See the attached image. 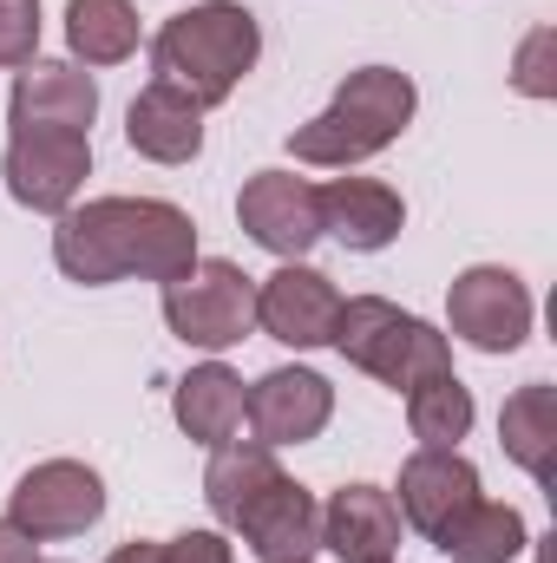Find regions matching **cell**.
Returning <instances> with one entry per match:
<instances>
[{
	"instance_id": "14",
	"label": "cell",
	"mask_w": 557,
	"mask_h": 563,
	"mask_svg": "<svg viewBox=\"0 0 557 563\" xmlns=\"http://www.w3.org/2000/svg\"><path fill=\"white\" fill-rule=\"evenodd\" d=\"M230 531L243 538V551L256 563H302V558L321 551V505H315L308 485H295V478L282 472L276 485H263V492L243 505V518H237Z\"/></svg>"
},
{
	"instance_id": "28",
	"label": "cell",
	"mask_w": 557,
	"mask_h": 563,
	"mask_svg": "<svg viewBox=\"0 0 557 563\" xmlns=\"http://www.w3.org/2000/svg\"><path fill=\"white\" fill-rule=\"evenodd\" d=\"M106 563H164V544H144L139 538V544H119Z\"/></svg>"
},
{
	"instance_id": "9",
	"label": "cell",
	"mask_w": 557,
	"mask_h": 563,
	"mask_svg": "<svg viewBox=\"0 0 557 563\" xmlns=\"http://www.w3.org/2000/svg\"><path fill=\"white\" fill-rule=\"evenodd\" d=\"M237 223L250 230L256 250H270L282 263H302L321 243V197L295 170H256L237 190Z\"/></svg>"
},
{
	"instance_id": "5",
	"label": "cell",
	"mask_w": 557,
	"mask_h": 563,
	"mask_svg": "<svg viewBox=\"0 0 557 563\" xmlns=\"http://www.w3.org/2000/svg\"><path fill=\"white\" fill-rule=\"evenodd\" d=\"M164 328L197 354H230L256 328V276L230 256H197L177 282H164Z\"/></svg>"
},
{
	"instance_id": "8",
	"label": "cell",
	"mask_w": 557,
	"mask_h": 563,
	"mask_svg": "<svg viewBox=\"0 0 557 563\" xmlns=\"http://www.w3.org/2000/svg\"><path fill=\"white\" fill-rule=\"evenodd\" d=\"M7 518L33 544L79 538V531H92L106 518V478L86 459H40L33 472H20V485L7 498Z\"/></svg>"
},
{
	"instance_id": "18",
	"label": "cell",
	"mask_w": 557,
	"mask_h": 563,
	"mask_svg": "<svg viewBox=\"0 0 557 563\" xmlns=\"http://www.w3.org/2000/svg\"><path fill=\"white\" fill-rule=\"evenodd\" d=\"M243 374L237 367H223V361H204V367H190L184 380H177V394H171V420L184 439H197L204 452H217V445H230V439H243Z\"/></svg>"
},
{
	"instance_id": "1",
	"label": "cell",
	"mask_w": 557,
	"mask_h": 563,
	"mask_svg": "<svg viewBox=\"0 0 557 563\" xmlns=\"http://www.w3.org/2000/svg\"><path fill=\"white\" fill-rule=\"evenodd\" d=\"M53 263L79 288H112L132 276L164 288L197 263V223L164 197H92L53 217Z\"/></svg>"
},
{
	"instance_id": "12",
	"label": "cell",
	"mask_w": 557,
	"mask_h": 563,
	"mask_svg": "<svg viewBox=\"0 0 557 563\" xmlns=\"http://www.w3.org/2000/svg\"><path fill=\"white\" fill-rule=\"evenodd\" d=\"M7 119H13V132H92L99 86L73 59H26L7 92Z\"/></svg>"
},
{
	"instance_id": "23",
	"label": "cell",
	"mask_w": 557,
	"mask_h": 563,
	"mask_svg": "<svg viewBox=\"0 0 557 563\" xmlns=\"http://www.w3.org/2000/svg\"><path fill=\"white\" fill-rule=\"evenodd\" d=\"M472 420H479V400L459 374H439V380L407 394V426H414L419 445H459L472 432Z\"/></svg>"
},
{
	"instance_id": "20",
	"label": "cell",
	"mask_w": 557,
	"mask_h": 563,
	"mask_svg": "<svg viewBox=\"0 0 557 563\" xmlns=\"http://www.w3.org/2000/svg\"><path fill=\"white\" fill-rule=\"evenodd\" d=\"M525 544H532L525 511L518 505H499V498H472L433 538V551H446L452 563H512V558H525Z\"/></svg>"
},
{
	"instance_id": "16",
	"label": "cell",
	"mask_w": 557,
	"mask_h": 563,
	"mask_svg": "<svg viewBox=\"0 0 557 563\" xmlns=\"http://www.w3.org/2000/svg\"><path fill=\"white\" fill-rule=\"evenodd\" d=\"M321 551L341 563H394L401 558V505L381 485H341L321 505Z\"/></svg>"
},
{
	"instance_id": "10",
	"label": "cell",
	"mask_w": 557,
	"mask_h": 563,
	"mask_svg": "<svg viewBox=\"0 0 557 563\" xmlns=\"http://www.w3.org/2000/svg\"><path fill=\"white\" fill-rule=\"evenodd\" d=\"M335 420V387H328V374H315V367H270L250 394H243V426L256 432V445H308V439H321Z\"/></svg>"
},
{
	"instance_id": "27",
	"label": "cell",
	"mask_w": 557,
	"mask_h": 563,
	"mask_svg": "<svg viewBox=\"0 0 557 563\" xmlns=\"http://www.w3.org/2000/svg\"><path fill=\"white\" fill-rule=\"evenodd\" d=\"M0 563H40V544H33L13 518H0Z\"/></svg>"
},
{
	"instance_id": "26",
	"label": "cell",
	"mask_w": 557,
	"mask_h": 563,
	"mask_svg": "<svg viewBox=\"0 0 557 563\" xmlns=\"http://www.w3.org/2000/svg\"><path fill=\"white\" fill-rule=\"evenodd\" d=\"M164 563H237V544L223 531H184L164 538Z\"/></svg>"
},
{
	"instance_id": "21",
	"label": "cell",
	"mask_w": 557,
	"mask_h": 563,
	"mask_svg": "<svg viewBox=\"0 0 557 563\" xmlns=\"http://www.w3.org/2000/svg\"><path fill=\"white\" fill-rule=\"evenodd\" d=\"M66 53L73 66H125L139 53L132 0H66Z\"/></svg>"
},
{
	"instance_id": "29",
	"label": "cell",
	"mask_w": 557,
	"mask_h": 563,
	"mask_svg": "<svg viewBox=\"0 0 557 563\" xmlns=\"http://www.w3.org/2000/svg\"><path fill=\"white\" fill-rule=\"evenodd\" d=\"M302 563H315V558H302Z\"/></svg>"
},
{
	"instance_id": "19",
	"label": "cell",
	"mask_w": 557,
	"mask_h": 563,
	"mask_svg": "<svg viewBox=\"0 0 557 563\" xmlns=\"http://www.w3.org/2000/svg\"><path fill=\"white\" fill-rule=\"evenodd\" d=\"M499 445H505V459L518 472L551 485V472H557V387L551 380H525L499 407Z\"/></svg>"
},
{
	"instance_id": "3",
	"label": "cell",
	"mask_w": 557,
	"mask_h": 563,
	"mask_svg": "<svg viewBox=\"0 0 557 563\" xmlns=\"http://www.w3.org/2000/svg\"><path fill=\"white\" fill-rule=\"evenodd\" d=\"M419 92L401 66H361L335 86V99L288 132V157L315 164V170H354L368 157H381L387 144H401V132L414 125Z\"/></svg>"
},
{
	"instance_id": "17",
	"label": "cell",
	"mask_w": 557,
	"mask_h": 563,
	"mask_svg": "<svg viewBox=\"0 0 557 563\" xmlns=\"http://www.w3.org/2000/svg\"><path fill=\"white\" fill-rule=\"evenodd\" d=\"M125 144L151 164H197L204 157V106L164 79H151L125 106Z\"/></svg>"
},
{
	"instance_id": "15",
	"label": "cell",
	"mask_w": 557,
	"mask_h": 563,
	"mask_svg": "<svg viewBox=\"0 0 557 563\" xmlns=\"http://www.w3.org/2000/svg\"><path fill=\"white\" fill-rule=\"evenodd\" d=\"M315 197H321V236H335L354 256H374V250L401 243V230H407V203L381 177H328V184H315Z\"/></svg>"
},
{
	"instance_id": "25",
	"label": "cell",
	"mask_w": 557,
	"mask_h": 563,
	"mask_svg": "<svg viewBox=\"0 0 557 563\" xmlns=\"http://www.w3.org/2000/svg\"><path fill=\"white\" fill-rule=\"evenodd\" d=\"M40 59V0H0V66Z\"/></svg>"
},
{
	"instance_id": "24",
	"label": "cell",
	"mask_w": 557,
	"mask_h": 563,
	"mask_svg": "<svg viewBox=\"0 0 557 563\" xmlns=\"http://www.w3.org/2000/svg\"><path fill=\"white\" fill-rule=\"evenodd\" d=\"M551 46H557V26H532V33L518 40V59H512V86H518L525 99H557Z\"/></svg>"
},
{
	"instance_id": "22",
	"label": "cell",
	"mask_w": 557,
	"mask_h": 563,
	"mask_svg": "<svg viewBox=\"0 0 557 563\" xmlns=\"http://www.w3.org/2000/svg\"><path fill=\"white\" fill-rule=\"evenodd\" d=\"M282 465L270 445H256V439H230V445H217L210 452V465H204V498H210V511H217V525L230 531L237 518H243V505L263 492V485H276Z\"/></svg>"
},
{
	"instance_id": "6",
	"label": "cell",
	"mask_w": 557,
	"mask_h": 563,
	"mask_svg": "<svg viewBox=\"0 0 557 563\" xmlns=\"http://www.w3.org/2000/svg\"><path fill=\"white\" fill-rule=\"evenodd\" d=\"M532 314H538L532 288H525L518 269H505V263H472V269H459L452 288H446V328L472 354H512V347H525Z\"/></svg>"
},
{
	"instance_id": "13",
	"label": "cell",
	"mask_w": 557,
	"mask_h": 563,
	"mask_svg": "<svg viewBox=\"0 0 557 563\" xmlns=\"http://www.w3.org/2000/svg\"><path fill=\"white\" fill-rule=\"evenodd\" d=\"M401 498V525H414L419 538L433 544L472 498H485L479 492V465L459 452V445H419L414 459L401 465V485H394Z\"/></svg>"
},
{
	"instance_id": "7",
	"label": "cell",
	"mask_w": 557,
	"mask_h": 563,
	"mask_svg": "<svg viewBox=\"0 0 557 563\" xmlns=\"http://www.w3.org/2000/svg\"><path fill=\"white\" fill-rule=\"evenodd\" d=\"M92 177V139L86 132H13L0 151V184L33 217H66Z\"/></svg>"
},
{
	"instance_id": "4",
	"label": "cell",
	"mask_w": 557,
	"mask_h": 563,
	"mask_svg": "<svg viewBox=\"0 0 557 563\" xmlns=\"http://www.w3.org/2000/svg\"><path fill=\"white\" fill-rule=\"evenodd\" d=\"M328 347H335L348 367H361V374H374L381 387H394V394H414L426 380L452 374V341H446L433 321L394 308L387 295H348L341 314H335V341H328Z\"/></svg>"
},
{
	"instance_id": "11",
	"label": "cell",
	"mask_w": 557,
	"mask_h": 563,
	"mask_svg": "<svg viewBox=\"0 0 557 563\" xmlns=\"http://www.w3.org/2000/svg\"><path fill=\"white\" fill-rule=\"evenodd\" d=\"M335 314H341V288L321 269H308V263H282L276 276L256 282V328L282 347H295V354L328 347Z\"/></svg>"
},
{
	"instance_id": "2",
	"label": "cell",
	"mask_w": 557,
	"mask_h": 563,
	"mask_svg": "<svg viewBox=\"0 0 557 563\" xmlns=\"http://www.w3.org/2000/svg\"><path fill=\"white\" fill-rule=\"evenodd\" d=\"M263 59V26L243 0H197L171 13L151 40V66L164 86L190 92L204 112H217Z\"/></svg>"
}]
</instances>
